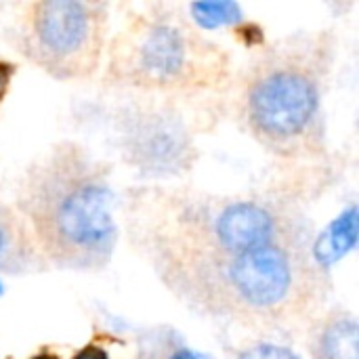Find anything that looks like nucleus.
Segmentation results:
<instances>
[{"label": "nucleus", "mask_w": 359, "mask_h": 359, "mask_svg": "<svg viewBox=\"0 0 359 359\" xmlns=\"http://www.w3.org/2000/svg\"><path fill=\"white\" fill-rule=\"evenodd\" d=\"M46 267L101 271L118 246L107 166L78 141L42 149L19 175L13 198Z\"/></svg>", "instance_id": "2"}, {"label": "nucleus", "mask_w": 359, "mask_h": 359, "mask_svg": "<svg viewBox=\"0 0 359 359\" xmlns=\"http://www.w3.org/2000/svg\"><path fill=\"white\" fill-rule=\"evenodd\" d=\"M334 65L330 32L282 38L246 65L236 114L244 130L271 156L309 160L326 145V93Z\"/></svg>", "instance_id": "3"}, {"label": "nucleus", "mask_w": 359, "mask_h": 359, "mask_svg": "<svg viewBox=\"0 0 359 359\" xmlns=\"http://www.w3.org/2000/svg\"><path fill=\"white\" fill-rule=\"evenodd\" d=\"M46 269L21 215L11 204H0V273H27Z\"/></svg>", "instance_id": "9"}, {"label": "nucleus", "mask_w": 359, "mask_h": 359, "mask_svg": "<svg viewBox=\"0 0 359 359\" xmlns=\"http://www.w3.org/2000/svg\"><path fill=\"white\" fill-rule=\"evenodd\" d=\"M187 11L189 21L202 32L229 27L244 21V8L236 2H194Z\"/></svg>", "instance_id": "10"}, {"label": "nucleus", "mask_w": 359, "mask_h": 359, "mask_svg": "<svg viewBox=\"0 0 359 359\" xmlns=\"http://www.w3.org/2000/svg\"><path fill=\"white\" fill-rule=\"evenodd\" d=\"M15 48L59 82H82L101 72L109 42V8L86 0H36L13 27Z\"/></svg>", "instance_id": "6"}, {"label": "nucleus", "mask_w": 359, "mask_h": 359, "mask_svg": "<svg viewBox=\"0 0 359 359\" xmlns=\"http://www.w3.org/2000/svg\"><path fill=\"white\" fill-rule=\"evenodd\" d=\"M307 351L311 359H359V324L353 311L332 307L316 318Z\"/></svg>", "instance_id": "8"}, {"label": "nucleus", "mask_w": 359, "mask_h": 359, "mask_svg": "<svg viewBox=\"0 0 359 359\" xmlns=\"http://www.w3.org/2000/svg\"><path fill=\"white\" fill-rule=\"evenodd\" d=\"M238 359H301L294 355L290 349L282 347V345H273V343H257L248 349H244Z\"/></svg>", "instance_id": "12"}, {"label": "nucleus", "mask_w": 359, "mask_h": 359, "mask_svg": "<svg viewBox=\"0 0 359 359\" xmlns=\"http://www.w3.org/2000/svg\"><path fill=\"white\" fill-rule=\"evenodd\" d=\"M0 292H2V284H0Z\"/></svg>", "instance_id": "16"}, {"label": "nucleus", "mask_w": 359, "mask_h": 359, "mask_svg": "<svg viewBox=\"0 0 359 359\" xmlns=\"http://www.w3.org/2000/svg\"><path fill=\"white\" fill-rule=\"evenodd\" d=\"M17 72H19V65L15 61L0 57V109L6 103L8 95H11V88H13Z\"/></svg>", "instance_id": "13"}, {"label": "nucleus", "mask_w": 359, "mask_h": 359, "mask_svg": "<svg viewBox=\"0 0 359 359\" xmlns=\"http://www.w3.org/2000/svg\"><path fill=\"white\" fill-rule=\"evenodd\" d=\"M103 82L149 97H196L231 78L227 48L166 6L135 13L109 38Z\"/></svg>", "instance_id": "4"}, {"label": "nucleus", "mask_w": 359, "mask_h": 359, "mask_svg": "<svg viewBox=\"0 0 359 359\" xmlns=\"http://www.w3.org/2000/svg\"><path fill=\"white\" fill-rule=\"evenodd\" d=\"M114 111V139L120 158L139 175L162 179L194 170L196 128L168 97L137 95Z\"/></svg>", "instance_id": "7"}, {"label": "nucleus", "mask_w": 359, "mask_h": 359, "mask_svg": "<svg viewBox=\"0 0 359 359\" xmlns=\"http://www.w3.org/2000/svg\"><path fill=\"white\" fill-rule=\"evenodd\" d=\"M27 359H61L59 358V353H55V351H48V349H42V351H38V353H34L32 358Z\"/></svg>", "instance_id": "15"}, {"label": "nucleus", "mask_w": 359, "mask_h": 359, "mask_svg": "<svg viewBox=\"0 0 359 359\" xmlns=\"http://www.w3.org/2000/svg\"><path fill=\"white\" fill-rule=\"evenodd\" d=\"M137 238L219 255L309 242L299 210L273 198H160Z\"/></svg>", "instance_id": "5"}, {"label": "nucleus", "mask_w": 359, "mask_h": 359, "mask_svg": "<svg viewBox=\"0 0 359 359\" xmlns=\"http://www.w3.org/2000/svg\"><path fill=\"white\" fill-rule=\"evenodd\" d=\"M145 359H212L210 355L189 347L187 343H183L175 332H162L156 330L149 339H147V347H145Z\"/></svg>", "instance_id": "11"}, {"label": "nucleus", "mask_w": 359, "mask_h": 359, "mask_svg": "<svg viewBox=\"0 0 359 359\" xmlns=\"http://www.w3.org/2000/svg\"><path fill=\"white\" fill-rule=\"evenodd\" d=\"M160 282L189 309L255 328L313 318L328 290L326 265L303 244L219 255L139 238Z\"/></svg>", "instance_id": "1"}, {"label": "nucleus", "mask_w": 359, "mask_h": 359, "mask_svg": "<svg viewBox=\"0 0 359 359\" xmlns=\"http://www.w3.org/2000/svg\"><path fill=\"white\" fill-rule=\"evenodd\" d=\"M72 359H111L109 358V351L101 345V343H97V341H93V343H86L84 347H80Z\"/></svg>", "instance_id": "14"}]
</instances>
